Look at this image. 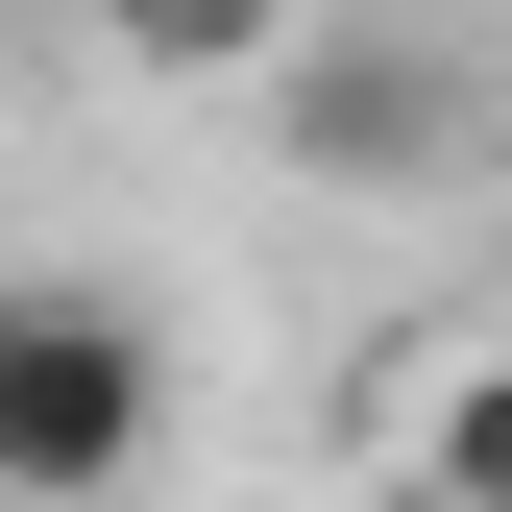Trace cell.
Masks as SVG:
<instances>
[{"instance_id": "1", "label": "cell", "mask_w": 512, "mask_h": 512, "mask_svg": "<svg viewBox=\"0 0 512 512\" xmlns=\"http://www.w3.org/2000/svg\"><path fill=\"white\" fill-rule=\"evenodd\" d=\"M147 439H171L147 293L25 269V293H0V512H122V488H147Z\"/></svg>"}, {"instance_id": "2", "label": "cell", "mask_w": 512, "mask_h": 512, "mask_svg": "<svg viewBox=\"0 0 512 512\" xmlns=\"http://www.w3.org/2000/svg\"><path fill=\"white\" fill-rule=\"evenodd\" d=\"M244 98H269V147L317 171V196H464L488 171V74L439 25H293Z\"/></svg>"}, {"instance_id": "3", "label": "cell", "mask_w": 512, "mask_h": 512, "mask_svg": "<svg viewBox=\"0 0 512 512\" xmlns=\"http://www.w3.org/2000/svg\"><path fill=\"white\" fill-rule=\"evenodd\" d=\"M391 488H439V512H512V342L415 366V415H391Z\"/></svg>"}, {"instance_id": "4", "label": "cell", "mask_w": 512, "mask_h": 512, "mask_svg": "<svg viewBox=\"0 0 512 512\" xmlns=\"http://www.w3.org/2000/svg\"><path fill=\"white\" fill-rule=\"evenodd\" d=\"M98 49H122V74H269V49H293V0H98Z\"/></svg>"}, {"instance_id": "5", "label": "cell", "mask_w": 512, "mask_h": 512, "mask_svg": "<svg viewBox=\"0 0 512 512\" xmlns=\"http://www.w3.org/2000/svg\"><path fill=\"white\" fill-rule=\"evenodd\" d=\"M366 512H439V488H366Z\"/></svg>"}]
</instances>
